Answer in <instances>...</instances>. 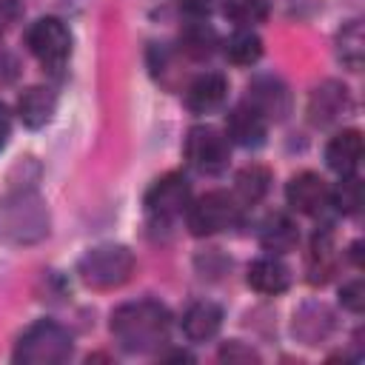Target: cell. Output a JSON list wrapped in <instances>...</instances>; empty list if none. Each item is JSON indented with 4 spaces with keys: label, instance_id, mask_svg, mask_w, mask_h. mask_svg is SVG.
Listing matches in <instances>:
<instances>
[{
    "label": "cell",
    "instance_id": "cell-1",
    "mask_svg": "<svg viewBox=\"0 0 365 365\" xmlns=\"http://www.w3.org/2000/svg\"><path fill=\"white\" fill-rule=\"evenodd\" d=\"M111 334L128 354H148L168 342L171 314L154 299L125 302L111 314Z\"/></svg>",
    "mask_w": 365,
    "mask_h": 365
},
{
    "label": "cell",
    "instance_id": "cell-2",
    "mask_svg": "<svg viewBox=\"0 0 365 365\" xmlns=\"http://www.w3.org/2000/svg\"><path fill=\"white\" fill-rule=\"evenodd\" d=\"M71 334L51 322V319H40L34 325H29L23 331V336L17 339L14 348V362L23 365H60L71 356Z\"/></svg>",
    "mask_w": 365,
    "mask_h": 365
},
{
    "label": "cell",
    "instance_id": "cell-3",
    "mask_svg": "<svg viewBox=\"0 0 365 365\" xmlns=\"http://www.w3.org/2000/svg\"><path fill=\"white\" fill-rule=\"evenodd\" d=\"M77 271H80V279L88 288H97V291L120 288L134 274V254L125 245L106 242V245H97V248L86 251Z\"/></svg>",
    "mask_w": 365,
    "mask_h": 365
},
{
    "label": "cell",
    "instance_id": "cell-4",
    "mask_svg": "<svg viewBox=\"0 0 365 365\" xmlns=\"http://www.w3.org/2000/svg\"><path fill=\"white\" fill-rule=\"evenodd\" d=\"M48 231V214L31 191L0 200V237L11 242H34Z\"/></svg>",
    "mask_w": 365,
    "mask_h": 365
},
{
    "label": "cell",
    "instance_id": "cell-5",
    "mask_svg": "<svg viewBox=\"0 0 365 365\" xmlns=\"http://www.w3.org/2000/svg\"><path fill=\"white\" fill-rule=\"evenodd\" d=\"M240 220H242V205L228 191H208L200 200L188 202L185 208V222L194 237H208V234L234 228Z\"/></svg>",
    "mask_w": 365,
    "mask_h": 365
},
{
    "label": "cell",
    "instance_id": "cell-6",
    "mask_svg": "<svg viewBox=\"0 0 365 365\" xmlns=\"http://www.w3.org/2000/svg\"><path fill=\"white\" fill-rule=\"evenodd\" d=\"M26 46L46 68H63L71 54V31L60 17H40L26 31Z\"/></svg>",
    "mask_w": 365,
    "mask_h": 365
},
{
    "label": "cell",
    "instance_id": "cell-7",
    "mask_svg": "<svg viewBox=\"0 0 365 365\" xmlns=\"http://www.w3.org/2000/svg\"><path fill=\"white\" fill-rule=\"evenodd\" d=\"M185 160L200 174H220L228 165V137L214 125H194L185 137Z\"/></svg>",
    "mask_w": 365,
    "mask_h": 365
},
{
    "label": "cell",
    "instance_id": "cell-8",
    "mask_svg": "<svg viewBox=\"0 0 365 365\" xmlns=\"http://www.w3.org/2000/svg\"><path fill=\"white\" fill-rule=\"evenodd\" d=\"M188 202H191V182L177 171L163 174L145 191V211L154 220H163V222L180 217L188 208Z\"/></svg>",
    "mask_w": 365,
    "mask_h": 365
},
{
    "label": "cell",
    "instance_id": "cell-9",
    "mask_svg": "<svg viewBox=\"0 0 365 365\" xmlns=\"http://www.w3.org/2000/svg\"><path fill=\"white\" fill-rule=\"evenodd\" d=\"M328 194H331L328 182H325L319 174H314V171L294 174V177L288 180V185H285V200H288V205H291L294 211H299V214H308V217L319 214V211L328 205Z\"/></svg>",
    "mask_w": 365,
    "mask_h": 365
},
{
    "label": "cell",
    "instance_id": "cell-10",
    "mask_svg": "<svg viewBox=\"0 0 365 365\" xmlns=\"http://www.w3.org/2000/svg\"><path fill=\"white\" fill-rule=\"evenodd\" d=\"M245 103L254 106L265 120H282L291 108V97L288 88L282 86V80L271 77V74H259L248 83V94Z\"/></svg>",
    "mask_w": 365,
    "mask_h": 365
},
{
    "label": "cell",
    "instance_id": "cell-11",
    "mask_svg": "<svg viewBox=\"0 0 365 365\" xmlns=\"http://www.w3.org/2000/svg\"><path fill=\"white\" fill-rule=\"evenodd\" d=\"M265 134H268V120L254 106L240 103L228 111V120H225L228 143H237L242 148H257L265 143Z\"/></svg>",
    "mask_w": 365,
    "mask_h": 365
},
{
    "label": "cell",
    "instance_id": "cell-12",
    "mask_svg": "<svg viewBox=\"0 0 365 365\" xmlns=\"http://www.w3.org/2000/svg\"><path fill=\"white\" fill-rule=\"evenodd\" d=\"M348 108H351V94L342 83H334V80L317 86L308 97V117L314 125H328L339 120Z\"/></svg>",
    "mask_w": 365,
    "mask_h": 365
},
{
    "label": "cell",
    "instance_id": "cell-13",
    "mask_svg": "<svg viewBox=\"0 0 365 365\" xmlns=\"http://www.w3.org/2000/svg\"><path fill=\"white\" fill-rule=\"evenodd\" d=\"M228 97V80L220 71H202L200 77L191 80L188 91H185V103L191 111L197 114H208L214 108H220Z\"/></svg>",
    "mask_w": 365,
    "mask_h": 365
},
{
    "label": "cell",
    "instance_id": "cell-14",
    "mask_svg": "<svg viewBox=\"0 0 365 365\" xmlns=\"http://www.w3.org/2000/svg\"><path fill=\"white\" fill-rule=\"evenodd\" d=\"M325 163L339 177L356 174V168L362 163V134L356 128H345V131L334 134L325 148Z\"/></svg>",
    "mask_w": 365,
    "mask_h": 365
},
{
    "label": "cell",
    "instance_id": "cell-15",
    "mask_svg": "<svg viewBox=\"0 0 365 365\" xmlns=\"http://www.w3.org/2000/svg\"><path fill=\"white\" fill-rule=\"evenodd\" d=\"M222 325V308L211 299H200L194 305L185 308L182 314V334L194 342H202V339H211Z\"/></svg>",
    "mask_w": 365,
    "mask_h": 365
},
{
    "label": "cell",
    "instance_id": "cell-16",
    "mask_svg": "<svg viewBox=\"0 0 365 365\" xmlns=\"http://www.w3.org/2000/svg\"><path fill=\"white\" fill-rule=\"evenodd\" d=\"M248 285L259 294H282L291 285V271L277 257H259L248 265Z\"/></svg>",
    "mask_w": 365,
    "mask_h": 365
},
{
    "label": "cell",
    "instance_id": "cell-17",
    "mask_svg": "<svg viewBox=\"0 0 365 365\" xmlns=\"http://www.w3.org/2000/svg\"><path fill=\"white\" fill-rule=\"evenodd\" d=\"M57 100L48 88L43 86H29L20 97H17V114L29 128H43L51 117H54Z\"/></svg>",
    "mask_w": 365,
    "mask_h": 365
},
{
    "label": "cell",
    "instance_id": "cell-18",
    "mask_svg": "<svg viewBox=\"0 0 365 365\" xmlns=\"http://www.w3.org/2000/svg\"><path fill=\"white\" fill-rule=\"evenodd\" d=\"M297 240H299L297 225H294V220L285 217V214H271V217L262 222V228H259V242H262V248L271 251V254H285V251H291V248L297 245Z\"/></svg>",
    "mask_w": 365,
    "mask_h": 365
},
{
    "label": "cell",
    "instance_id": "cell-19",
    "mask_svg": "<svg viewBox=\"0 0 365 365\" xmlns=\"http://www.w3.org/2000/svg\"><path fill=\"white\" fill-rule=\"evenodd\" d=\"M334 271V237L328 228L317 231L311 237L308 248V279L311 282H325Z\"/></svg>",
    "mask_w": 365,
    "mask_h": 365
},
{
    "label": "cell",
    "instance_id": "cell-20",
    "mask_svg": "<svg viewBox=\"0 0 365 365\" xmlns=\"http://www.w3.org/2000/svg\"><path fill=\"white\" fill-rule=\"evenodd\" d=\"M268 185H271V174L268 168L262 165H245L237 180H234V191H237V200L251 205V202H259L265 194H268Z\"/></svg>",
    "mask_w": 365,
    "mask_h": 365
},
{
    "label": "cell",
    "instance_id": "cell-21",
    "mask_svg": "<svg viewBox=\"0 0 365 365\" xmlns=\"http://www.w3.org/2000/svg\"><path fill=\"white\" fill-rule=\"evenodd\" d=\"M259 54H262V40H259V34L251 31V29L234 31V34L228 37V43H225V57H228L231 63H237V66H251V63L259 60Z\"/></svg>",
    "mask_w": 365,
    "mask_h": 365
},
{
    "label": "cell",
    "instance_id": "cell-22",
    "mask_svg": "<svg viewBox=\"0 0 365 365\" xmlns=\"http://www.w3.org/2000/svg\"><path fill=\"white\" fill-rule=\"evenodd\" d=\"M328 328H331V314L322 305H308L294 317V334H299L305 342L322 339Z\"/></svg>",
    "mask_w": 365,
    "mask_h": 365
},
{
    "label": "cell",
    "instance_id": "cell-23",
    "mask_svg": "<svg viewBox=\"0 0 365 365\" xmlns=\"http://www.w3.org/2000/svg\"><path fill=\"white\" fill-rule=\"evenodd\" d=\"M222 14L234 26L251 29L268 17V0H222Z\"/></svg>",
    "mask_w": 365,
    "mask_h": 365
},
{
    "label": "cell",
    "instance_id": "cell-24",
    "mask_svg": "<svg viewBox=\"0 0 365 365\" xmlns=\"http://www.w3.org/2000/svg\"><path fill=\"white\" fill-rule=\"evenodd\" d=\"M328 202L339 211V214H356L362 205V182L356 174H345L339 177V182L331 188Z\"/></svg>",
    "mask_w": 365,
    "mask_h": 365
},
{
    "label": "cell",
    "instance_id": "cell-25",
    "mask_svg": "<svg viewBox=\"0 0 365 365\" xmlns=\"http://www.w3.org/2000/svg\"><path fill=\"white\" fill-rule=\"evenodd\" d=\"M365 40H362V26H359V20H351L342 31H339V37H336V54H339V60L348 66V68H359L362 66V54H365V46H362Z\"/></svg>",
    "mask_w": 365,
    "mask_h": 365
},
{
    "label": "cell",
    "instance_id": "cell-26",
    "mask_svg": "<svg viewBox=\"0 0 365 365\" xmlns=\"http://www.w3.org/2000/svg\"><path fill=\"white\" fill-rule=\"evenodd\" d=\"M180 43H182V51H188L191 57H208L214 51V46H217V34L205 23H194V26H188L182 31Z\"/></svg>",
    "mask_w": 365,
    "mask_h": 365
},
{
    "label": "cell",
    "instance_id": "cell-27",
    "mask_svg": "<svg viewBox=\"0 0 365 365\" xmlns=\"http://www.w3.org/2000/svg\"><path fill=\"white\" fill-rule=\"evenodd\" d=\"M342 305L348 308V311H354V314H359L362 308H365V285H362V279H354V282H348V285H342Z\"/></svg>",
    "mask_w": 365,
    "mask_h": 365
},
{
    "label": "cell",
    "instance_id": "cell-28",
    "mask_svg": "<svg viewBox=\"0 0 365 365\" xmlns=\"http://www.w3.org/2000/svg\"><path fill=\"white\" fill-rule=\"evenodd\" d=\"M220 359L222 362H259V354L245 348L242 342H228L220 348Z\"/></svg>",
    "mask_w": 365,
    "mask_h": 365
},
{
    "label": "cell",
    "instance_id": "cell-29",
    "mask_svg": "<svg viewBox=\"0 0 365 365\" xmlns=\"http://www.w3.org/2000/svg\"><path fill=\"white\" fill-rule=\"evenodd\" d=\"M17 3L14 0H0V31L3 29H9L14 20H17Z\"/></svg>",
    "mask_w": 365,
    "mask_h": 365
},
{
    "label": "cell",
    "instance_id": "cell-30",
    "mask_svg": "<svg viewBox=\"0 0 365 365\" xmlns=\"http://www.w3.org/2000/svg\"><path fill=\"white\" fill-rule=\"evenodd\" d=\"M11 137V117H9V108L0 103V148L9 143Z\"/></svg>",
    "mask_w": 365,
    "mask_h": 365
}]
</instances>
